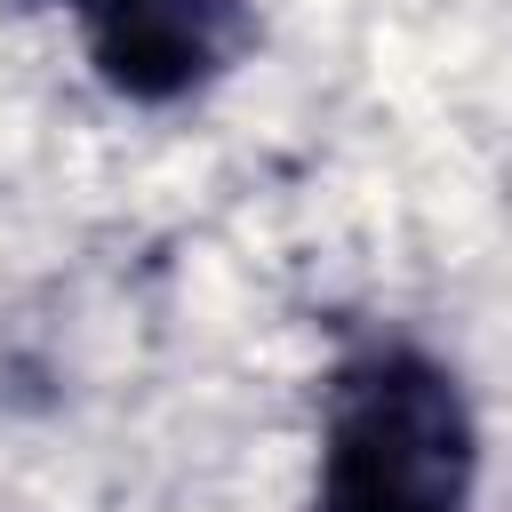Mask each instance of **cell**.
<instances>
[{"mask_svg":"<svg viewBox=\"0 0 512 512\" xmlns=\"http://www.w3.org/2000/svg\"><path fill=\"white\" fill-rule=\"evenodd\" d=\"M472 504V416L448 368L376 352L336 376L320 432L312 512H464Z\"/></svg>","mask_w":512,"mask_h":512,"instance_id":"cell-1","label":"cell"},{"mask_svg":"<svg viewBox=\"0 0 512 512\" xmlns=\"http://www.w3.org/2000/svg\"><path fill=\"white\" fill-rule=\"evenodd\" d=\"M80 16H88L96 72L144 104L208 88L248 48L240 0H80Z\"/></svg>","mask_w":512,"mask_h":512,"instance_id":"cell-2","label":"cell"},{"mask_svg":"<svg viewBox=\"0 0 512 512\" xmlns=\"http://www.w3.org/2000/svg\"><path fill=\"white\" fill-rule=\"evenodd\" d=\"M32 8H56V0H32ZM72 8H80V0H72Z\"/></svg>","mask_w":512,"mask_h":512,"instance_id":"cell-3","label":"cell"}]
</instances>
